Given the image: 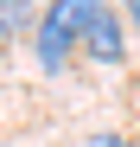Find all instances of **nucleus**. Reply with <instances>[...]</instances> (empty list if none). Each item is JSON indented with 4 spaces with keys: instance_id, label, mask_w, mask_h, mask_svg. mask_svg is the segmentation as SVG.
Here are the masks:
<instances>
[{
    "instance_id": "39448f33",
    "label": "nucleus",
    "mask_w": 140,
    "mask_h": 147,
    "mask_svg": "<svg viewBox=\"0 0 140 147\" xmlns=\"http://www.w3.org/2000/svg\"><path fill=\"white\" fill-rule=\"evenodd\" d=\"M32 7V0H0V13H26Z\"/></svg>"
},
{
    "instance_id": "f03ea898",
    "label": "nucleus",
    "mask_w": 140,
    "mask_h": 147,
    "mask_svg": "<svg viewBox=\"0 0 140 147\" xmlns=\"http://www.w3.org/2000/svg\"><path fill=\"white\" fill-rule=\"evenodd\" d=\"M77 51L89 58V64H127V19L121 13H115V7H102L96 19H89V32H83V45H77Z\"/></svg>"
},
{
    "instance_id": "20e7f679",
    "label": "nucleus",
    "mask_w": 140,
    "mask_h": 147,
    "mask_svg": "<svg viewBox=\"0 0 140 147\" xmlns=\"http://www.w3.org/2000/svg\"><path fill=\"white\" fill-rule=\"evenodd\" d=\"M115 13L127 19V32H140V0H115Z\"/></svg>"
},
{
    "instance_id": "7ed1b4c3",
    "label": "nucleus",
    "mask_w": 140,
    "mask_h": 147,
    "mask_svg": "<svg viewBox=\"0 0 140 147\" xmlns=\"http://www.w3.org/2000/svg\"><path fill=\"white\" fill-rule=\"evenodd\" d=\"M83 147H134V141H127V134H115V128H102V134H89Z\"/></svg>"
},
{
    "instance_id": "f257e3e1",
    "label": "nucleus",
    "mask_w": 140,
    "mask_h": 147,
    "mask_svg": "<svg viewBox=\"0 0 140 147\" xmlns=\"http://www.w3.org/2000/svg\"><path fill=\"white\" fill-rule=\"evenodd\" d=\"M108 0H45L38 26H32V51H38V70L45 77H64L70 58H77V45L89 32V19H96Z\"/></svg>"
}]
</instances>
